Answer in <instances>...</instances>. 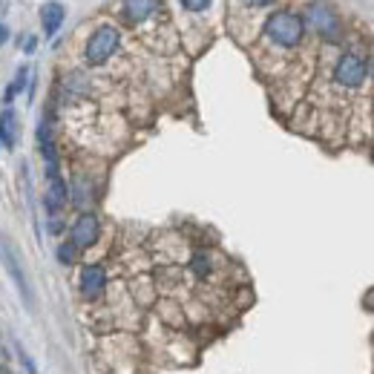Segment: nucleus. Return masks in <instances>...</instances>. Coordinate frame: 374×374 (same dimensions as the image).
Here are the masks:
<instances>
[{
  "mask_svg": "<svg viewBox=\"0 0 374 374\" xmlns=\"http://www.w3.org/2000/svg\"><path fill=\"white\" fill-rule=\"evenodd\" d=\"M265 38L279 46V49H297L305 38V23L302 15L288 12V9H279L265 20Z\"/></svg>",
  "mask_w": 374,
  "mask_h": 374,
  "instance_id": "nucleus-1",
  "label": "nucleus"
},
{
  "mask_svg": "<svg viewBox=\"0 0 374 374\" xmlns=\"http://www.w3.org/2000/svg\"><path fill=\"white\" fill-rule=\"evenodd\" d=\"M302 23L311 26V32L320 35V38L328 41V44H334V41L342 38V20H340V15L334 12V6L323 4V0H314V4L305 6Z\"/></svg>",
  "mask_w": 374,
  "mask_h": 374,
  "instance_id": "nucleus-2",
  "label": "nucleus"
},
{
  "mask_svg": "<svg viewBox=\"0 0 374 374\" xmlns=\"http://www.w3.org/2000/svg\"><path fill=\"white\" fill-rule=\"evenodd\" d=\"M118 46H121V32H118V29L110 26V23L98 26L96 32L89 35L86 46H84V60H86V67H101V64H107V60L118 52Z\"/></svg>",
  "mask_w": 374,
  "mask_h": 374,
  "instance_id": "nucleus-3",
  "label": "nucleus"
},
{
  "mask_svg": "<svg viewBox=\"0 0 374 374\" xmlns=\"http://www.w3.org/2000/svg\"><path fill=\"white\" fill-rule=\"evenodd\" d=\"M78 297L86 299V302H96L107 294V285H110V276H107V268L101 262H86L81 265L78 271Z\"/></svg>",
  "mask_w": 374,
  "mask_h": 374,
  "instance_id": "nucleus-4",
  "label": "nucleus"
},
{
  "mask_svg": "<svg viewBox=\"0 0 374 374\" xmlns=\"http://www.w3.org/2000/svg\"><path fill=\"white\" fill-rule=\"evenodd\" d=\"M366 60L357 52H342L334 64V84L342 89H360L366 84Z\"/></svg>",
  "mask_w": 374,
  "mask_h": 374,
  "instance_id": "nucleus-5",
  "label": "nucleus"
},
{
  "mask_svg": "<svg viewBox=\"0 0 374 374\" xmlns=\"http://www.w3.org/2000/svg\"><path fill=\"white\" fill-rule=\"evenodd\" d=\"M98 239H101V219L92 210H81L70 225V242L78 251H89L92 245H98Z\"/></svg>",
  "mask_w": 374,
  "mask_h": 374,
  "instance_id": "nucleus-6",
  "label": "nucleus"
},
{
  "mask_svg": "<svg viewBox=\"0 0 374 374\" xmlns=\"http://www.w3.org/2000/svg\"><path fill=\"white\" fill-rule=\"evenodd\" d=\"M0 259H4V268H6V273H9V279H12V285L18 288L23 305L32 311V308H35V302H32V288H29V276H26V271H23V262H20L18 251H15L12 245L4 242V245H0Z\"/></svg>",
  "mask_w": 374,
  "mask_h": 374,
  "instance_id": "nucleus-7",
  "label": "nucleus"
},
{
  "mask_svg": "<svg viewBox=\"0 0 374 374\" xmlns=\"http://www.w3.org/2000/svg\"><path fill=\"white\" fill-rule=\"evenodd\" d=\"M70 205V184L64 176H55L46 181V193H44V207H46V216L52 219V216H60V210H64Z\"/></svg>",
  "mask_w": 374,
  "mask_h": 374,
  "instance_id": "nucleus-8",
  "label": "nucleus"
},
{
  "mask_svg": "<svg viewBox=\"0 0 374 374\" xmlns=\"http://www.w3.org/2000/svg\"><path fill=\"white\" fill-rule=\"evenodd\" d=\"M35 138H38V150H41L44 165H60V162H58V138H55V130H52L49 115L41 118L38 130H35Z\"/></svg>",
  "mask_w": 374,
  "mask_h": 374,
  "instance_id": "nucleus-9",
  "label": "nucleus"
},
{
  "mask_svg": "<svg viewBox=\"0 0 374 374\" xmlns=\"http://www.w3.org/2000/svg\"><path fill=\"white\" fill-rule=\"evenodd\" d=\"M159 9H162V0H124V4H121L124 20L133 23V26L150 20Z\"/></svg>",
  "mask_w": 374,
  "mask_h": 374,
  "instance_id": "nucleus-10",
  "label": "nucleus"
},
{
  "mask_svg": "<svg viewBox=\"0 0 374 374\" xmlns=\"http://www.w3.org/2000/svg\"><path fill=\"white\" fill-rule=\"evenodd\" d=\"M64 20H67L64 4H55V0H49V4L41 6V26H44L46 38H55L60 32V26H64Z\"/></svg>",
  "mask_w": 374,
  "mask_h": 374,
  "instance_id": "nucleus-11",
  "label": "nucleus"
},
{
  "mask_svg": "<svg viewBox=\"0 0 374 374\" xmlns=\"http://www.w3.org/2000/svg\"><path fill=\"white\" fill-rule=\"evenodd\" d=\"M18 138H20V130H18V115L12 107H6L0 112V147L4 150H15L18 147Z\"/></svg>",
  "mask_w": 374,
  "mask_h": 374,
  "instance_id": "nucleus-12",
  "label": "nucleus"
},
{
  "mask_svg": "<svg viewBox=\"0 0 374 374\" xmlns=\"http://www.w3.org/2000/svg\"><path fill=\"white\" fill-rule=\"evenodd\" d=\"M29 81H32V72H29V67H26V64H20V67H18V72H15V78H12V84L6 86V92H4V98H0V101L12 107V101H15V98L20 96V92L29 86Z\"/></svg>",
  "mask_w": 374,
  "mask_h": 374,
  "instance_id": "nucleus-13",
  "label": "nucleus"
},
{
  "mask_svg": "<svg viewBox=\"0 0 374 374\" xmlns=\"http://www.w3.org/2000/svg\"><path fill=\"white\" fill-rule=\"evenodd\" d=\"M78 247L70 242V239H64V242H58V247H55V259L60 262V265H67V268H72L75 262H78Z\"/></svg>",
  "mask_w": 374,
  "mask_h": 374,
  "instance_id": "nucleus-14",
  "label": "nucleus"
},
{
  "mask_svg": "<svg viewBox=\"0 0 374 374\" xmlns=\"http://www.w3.org/2000/svg\"><path fill=\"white\" fill-rule=\"evenodd\" d=\"M191 271H193V276H196V279H207V276L213 273V259H210V254L196 251V254H193V259H191Z\"/></svg>",
  "mask_w": 374,
  "mask_h": 374,
  "instance_id": "nucleus-15",
  "label": "nucleus"
},
{
  "mask_svg": "<svg viewBox=\"0 0 374 374\" xmlns=\"http://www.w3.org/2000/svg\"><path fill=\"white\" fill-rule=\"evenodd\" d=\"M187 12H205L210 6V0H179Z\"/></svg>",
  "mask_w": 374,
  "mask_h": 374,
  "instance_id": "nucleus-16",
  "label": "nucleus"
},
{
  "mask_svg": "<svg viewBox=\"0 0 374 374\" xmlns=\"http://www.w3.org/2000/svg\"><path fill=\"white\" fill-rule=\"evenodd\" d=\"M18 357H20V363H23V368H26V374H41V371H38V366H35V360L29 357L20 346H18Z\"/></svg>",
  "mask_w": 374,
  "mask_h": 374,
  "instance_id": "nucleus-17",
  "label": "nucleus"
},
{
  "mask_svg": "<svg viewBox=\"0 0 374 374\" xmlns=\"http://www.w3.org/2000/svg\"><path fill=\"white\" fill-rule=\"evenodd\" d=\"M20 46H23V55H35L38 38H35V35H26V38H20Z\"/></svg>",
  "mask_w": 374,
  "mask_h": 374,
  "instance_id": "nucleus-18",
  "label": "nucleus"
},
{
  "mask_svg": "<svg viewBox=\"0 0 374 374\" xmlns=\"http://www.w3.org/2000/svg\"><path fill=\"white\" fill-rule=\"evenodd\" d=\"M64 231H67L64 219H60V216H52V219H49V233H52V236H60Z\"/></svg>",
  "mask_w": 374,
  "mask_h": 374,
  "instance_id": "nucleus-19",
  "label": "nucleus"
},
{
  "mask_svg": "<svg viewBox=\"0 0 374 374\" xmlns=\"http://www.w3.org/2000/svg\"><path fill=\"white\" fill-rule=\"evenodd\" d=\"M247 6H254V9H265V6H271L273 0H245Z\"/></svg>",
  "mask_w": 374,
  "mask_h": 374,
  "instance_id": "nucleus-20",
  "label": "nucleus"
},
{
  "mask_svg": "<svg viewBox=\"0 0 374 374\" xmlns=\"http://www.w3.org/2000/svg\"><path fill=\"white\" fill-rule=\"evenodd\" d=\"M6 41H9V26L0 23V46H6Z\"/></svg>",
  "mask_w": 374,
  "mask_h": 374,
  "instance_id": "nucleus-21",
  "label": "nucleus"
},
{
  "mask_svg": "<svg viewBox=\"0 0 374 374\" xmlns=\"http://www.w3.org/2000/svg\"><path fill=\"white\" fill-rule=\"evenodd\" d=\"M366 70H368V75H371V78H374V55H371V58H368V60H366Z\"/></svg>",
  "mask_w": 374,
  "mask_h": 374,
  "instance_id": "nucleus-22",
  "label": "nucleus"
},
{
  "mask_svg": "<svg viewBox=\"0 0 374 374\" xmlns=\"http://www.w3.org/2000/svg\"><path fill=\"white\" fill-rule=\"evenodd\" d=\"M0 374H12V368H6V366H0Z\"/></svg>",
  "mask_w": 374,
  "mask_h": 374,
  "instance_id": "nucleus-23",
  "label": "nucleus"
},
{
  "mask_svg": "<svg viewBox=\"0 0 374 374\" xmlns=\"http://www.w3.org/2000/svg\"><path fill=\"white\" fill-rule=\"evenodd\" d=\"M0 6H4V0H0Z\"/></svg>",
  "mask_w": 374,
  "mask_h": 374,
  "instance_id": "nucleus-24",
  "label": "nucleus"
}]
</instances>
